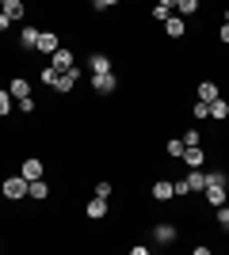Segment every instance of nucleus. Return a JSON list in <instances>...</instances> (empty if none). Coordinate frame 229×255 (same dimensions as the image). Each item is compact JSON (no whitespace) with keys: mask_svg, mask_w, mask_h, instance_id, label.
I'll use <instances>...</instances> for the list:
<instances>
[{"mask_svg":"<svg viewBox=\"0 0 229 255\" xmlns=\"http://www.w3.org/2000/svg\"><path fill=\"white\" fill-rule=\"evenodd\" d=\"M195 11H199V0H180V4H176V15H184V19L195 15Z\"/></svg>","mask_w":229,"mask_h":255,"instance_id":"obj_21","label":"nucleus"},{"mask_svg":"<svg viewBox=\"0 0 229 255\" xmlns=\"http://www.w3.org/2000/svg\"><path fill=\"white\" fill-rule=\"evenodd\" d=\"M111 69H115V65H111L107 53H92V57H88V73H111Z\"/></svg>","mask_w":229,"mask_h":255,"instance_id":"obj_11","label":"nucleus"},{"mask_svg":"<svg viewBox=\"0 0 229 255\" xmlns=\"http://www.w3.org/2000/svg\"><path fill=\"white\" fill-rule=\"evenodd\" d=\"M38 34H42L38 27H23L19 31V46L23 50H34V46H38Z\"/></svg>","mask_w":229,"mask_h":255,"instance_id":"obj_14","label":"nucleus"},{"mask_svg":"<svg viewBox=\"0 0 229 255\" xmlns=\"http://www.w3.org/2000/svg\"><path fill=\"white\" fill-rule=\"evenodd\" d=\"M0 191H4V198H8V202H19L23 194H27V179H23V175H8Z\"/></svg>","mask_w":229,"mask_h":255,"instance_id":"obj_2","label":"nucleus"},{"mask_svg":"<svg viewBox=\"0 0 229 255\" xmlns=\"http://www.w3.org/2000/svg\"><path fill=\"white\" fill-rule=\"evenodd\" d=\"M187 187H191L195 194H203V191H207V171H203V168H191V171H187Z\"/></svg>","mask_w":229,"mask_h":255,"instance_id":"obj_12","label":"nucleus"},{"mask_svg":"<svg viewBox=\"0 0 229 255\" xmlns=\"http://www.w3.org/2000/svg\"><path fill=\"white\" fill-rule=\"evenodd\" d=\"M8 92H11V99H23V96H31V84H27L23 76H15V80L8 84Z\"/></svg>","mask_w":229,"mask_h":255,"instance_id":"obj_18","label":"nucleus"},{"mask_svg":"<svg viewBox=\"0 0 229 255\" xmlns=\"http://www.w3.org/2000/svg\"><path fill=\"white\" fill-rule=\"evenodd\" d=\"M0 8H4V0H0Z\"/></svg>","mask_w":229,"mask_h":255,"instance_id":"obj_38","label":"nucleus"},{"mask_svg":"<svg viewBox=\"0 0 229 255\" xmlns=\"http://www.w3.org/2000/svg\"><path fill=\"white\" fill-rule=\"evenodd\" d=\"M19 175L27 183H31V179H42V160H38V156H27V160H23V168H19Z\"/></svg>","mask_w":229,"mask_h":255,"instance_id":"obj_9","label":"nucleus"},{"mask_svg":"<svg viewBox=\"0 0 229 255\" xmlns=\"http://www.w3.org/2000/svg\"><path fill=\"white\" fill-rule=\"evenodd\" d=\"M27 194H31V198H46V194H50V187H46L42 179H31V183H27Z\"/></svg>","mask_w":229,"mask_h":255,"instance_id":"obj_20","label":"nucleus"},{"mask_svg":"<svg viewBox=\"0 0 229 255\" xmlns=\"http://www.w3.org/2000/svg\"><path fill=\"white\" fill-rule=\"evenodd\" d=\"M76 80H80V69H69V73H57V80H54V92H73L76 88Z\"/></svg>","mask_w":229,"mask_h":255,"instance_id":"obj_6","label":"nucleus"},{"mask_svg":"<svg viewBox=\"0 0 229 255\" xmlns=\"http://www.w3.org/2000/svg\"><path fill=\"white\" fill-rule=\"evenodd\" d=\"M203 194H207V202L214 206V210H218V206H226V202H229V194H226V187H207V191H203Z\"/></svg>","mask_w":229,"mask_h":255,"instance_id":"obj_15","label":"nucleus"},{"mask_svg":"<svg viewBox=\"0 0 229 255\" xmlns=\"http://www.w3.org/2000/svg\"><path fill=\"white\" fill-rule=\"evenodd\" d=\"M38 53H46V57H54V50H61V42H57V31H42L38 34V46H34Z\"/></svg>","mask_w":229,"mask_h":255,"instance_id":"obj_5","label":"nucleus"},{"mask_svg":"<svg viewBox=\"0 0 229 255\" xmlns=\"http://www.w3.org/2000/svg\"><path fill=\"white\" fill-rule=\"evenodd\" d=\"M218 225L229 233V202H226V206H218Z\"/></svg>","mask_w":229,"mask_h":255,"instance_id":"obj_26","label":"nucleus"},{"mask_svg":"<svg viewBox=\"0 0 229 255\" xmlns=\"http://www.w3.org/2000/svg\"><path fill=\"white\" fill-rule=\"evenodd\" d=\"M176 236H180V233H176V225H157V229H153V240H157V244H172V240H176Z\"/></svg>","mask_w":229,"mask_h":255,"instance_id":"obj_13","label":"nucleus"},{"mask_svg":"<svg viewBox=\"0 0 229 255\" xmlns=\"http://www.w3.org/2000/svg\"><path fill=\"white\" fill-rule=\"evenodd\" d=\"M218 38H222V42H229V23H222V31H218Z\"/></svg>","mask_w":229,"mask_h":255,"instance_id":"obj_34","label":"nucleus"},{"mask_svg":"<svg viewBox=\"0 0 229 255\" xmlns=\"http://www.w3.org/2000/svg\"><path fill=\"white\" fill-rule=\"evenodd\" d=\"M187 164V168H203L207 164V149L203 145H184V156H180Z\"/></svg>","mask_w":229,"mask_h":255,"instance_id":"obj_3","label":"nucleus"},{"mask_svg":"<svg viewBox=\"0 0 229 255\" xmlns=\"http://www.w3.org/2000/svg\"><path fill=\"white\" fill-rule=\"evenodd\" d=\"M218 96H222V92H218L214 80H203V84H199V99H203V103H214Z\"/></svg>","mask_w":229,"mask_h":255,"instance_id":"obj_16","label":"nucleus"},{"mask_svg":"<svg viewBox=\"0 0 229 255\" xmlns=\"http://www.w3.org/2000/svg\"><path fill=\"white\" fill-rule=\"evenodd\" d=\"M96 194L99 198H111V183H96Z\"/></svg>","mask_w":229,"mask_h":255,"instance_id":"obj_32","label":"nucleus"},{"mask_svg":"<svg viewBox=\"0 0 229 255\" xmlns=\"http://www.w3.org/2000/svg\"><path fill=\"white\" fill-rule=\"evenodd\" d=\"M161 4H168V8H172V11H176V4H180V0H161Z\"/></svg>","mask_w":229,"mask_h":255,"instance_id":"obj_35","label":"nucleus"},{"mask_svg":"<svg viewBox=\"0 0 229 255\" xmlns=\"http://www.w3.org/2000/svg\"><path fill=\"white\" fill-rule=\"evenodd\" d=\"M88 4H96V0H88Z\"/></svg>","mask_w":229,"mask_h":255,"instance_id":"obj_37","label":"nucleus"},{"mask_svg":"<svg viewBox=\"0 0 229 255\" xmlns=\"http://www.w3.org/2000/svg\"><path fill=\"white\" fill-rule=\"evenodd\" d=\"M92 88H96L99 96L119 92V76H115V69H111V73H92Z\"/></svg>","mask_w":229,"mask_h":255,"instance_id":"obj_1","label":"nucleus"},{"mask_svg":"<svg viewBox=\"0 0 229 255\" xmlns=\"http://www.w3.org/2000/svg\"><path fill=\"white\" fill-rule=\"evenodd\" d=\"M84 217H88V221H103V217H107V198H99V194H96V198L84 206Z\"/></svg>","mask_w":229,"mask_h":255,"instance_id":"obj_8","label":"nucleus"},{"mask_svg":"<svg viewBox=\"0 0 229 255\" xmlns=\"http://www.w3.org/2000/svg\"><path fill=\"white\" fill-rule=\"evenodd\" d=\"M210 118H214V122H222V118H229V103H226V99H214V103H210Z\"/></svg>","mask_w":229,"mask_h":255,"instance_id":"obj_19","label":"nucleus"},{"mask_svg":"<svg viewBox=\"0 0 229 255\" xmlns=\"http://www.w3.org/2000/svg\"><path fill=\"white\" fill-rule=\"evenodd\" d=\"M164 152L180 160V156H184V137H172V141H168V149H164Z\"/></svg>","mask_w":229,"mask_h":255,"instance_id":"obj_23","label":"nucleus"},{"mask_svg":"<svg viewBox=\"0 0 229 255\" xmlns=\"http://www.w3.org/2000/svg\"><path fill=\"white\" fill-rule=\"evenodd\" d=\"M50 65H54L57 73H69V69H76V57H73V50H54V57H50Z\"/></svg>","mask_w":229,"mask_h":255,"instance_id":"obj_4","label":"nucleus"},{"mask_svg":"<svg viewBox=\"0 0 229 255\" xmlns=\"http://www.w3.org/2000/svg\"><path fill=\"white\" fill-rule=\"evenodd\" d=\"M11 111V92H0V118Z\"/></svg>","mask_w":229,"mask_h":255,"instance_id":"obj_29","label":"nucleus"},{"mask_svg":"<svg viewBox=\"0 0 229 255\" xmlns=\"http://www.w3.org/2000/svg\"><path fill=\"white\" fill-rule=\"evenodd\" d=\"M207 187H226V171H207Z\"/></svg>","mask_w":229,"mask_h":255,"instance_id":"obj_24","label":"nucleus"},{"mask_svg":"<svg viewBox=\"0 0 229 255\" xmlns=\"http://www.w3.org/2000/svg\"><path fill=\"white\" fill-rule=\"evenodd\" d=\"M115 4H119V0H96L92 8H99V11H103V8H115Z\"/></svg>","mask_w":229,"mask_h":255,"instance_id":"obj_33","label":"nucleus"},{"mask_svg":"<svg viewBox=\"0 0 229 255\" xmlns=\"http://www.w3.org/2000/svg\"><path fill=\"white\" fill-rule=\"evenodd\" d=\"M226 23H229V8H226Z\"/></svg>","mask_w":229,"mask_h":255,"instance_id":"obj_36","label":"nucleus"},{"mask_svg":"<svg viewBox=\"0 0 229 255\" xmlns=\"http://www.w3.org/2000/svg\"><path fill=\"white\" fill-rule=\"evenodd\" d=\"M19 111H23V115H34V99L23 96V99H19Z\"/></svg>","mask_w":229,"mask_h":255,"instance_id":"obj_31","label":"nucleus"},{"mask_svg":"<svg viewBox=\"0 0 229 255\" xmlns=\"http://www.w3.org/2000/svg\"><path fill=\"white\" fill-rule=\"evenodd\" d=\"M149 194H153V202H168V198H176V191H172V179H157Z\"/></svg>","mask_w":229,"mask_h":255,"instance_id":"obj_10","label":"nucleus"},{"mask_svg":"<svg viewBox=\"0 0 229 255\" xmlns=\"http://www.w3.org/2000/svg\"><path fill=\"white\" fill-rule=\"evenodd\" d=\"M168 15H172V8L157 0V4H153V19H157V23H164V19H168Z\"/></svg>","mask_w":229,"mask_h":255,"instance_id":"obj_22","label":"nucleus"},{"mask_svg":"<svg viewBox=\"0 0 229 255\" xmlns=\"http://www.w3.org/2000/svg\"><path fill=\"white\" fill-rule=\"evenodd\" d=\"M184 145H203V133H199V129H187V133H184Z\"/></svg>","mask_w":229,"mask_h":255,"instance_id":"obj_28","label":"nucleus"},{"mask_svg":"<svg viewBox=\"0 0 229 255\" xmlns=\"http://www.w3.org/2000/svg\"><path fill=\"white\" fill-rule=\"evenodd\" d=\"M164 34H168V38H184L187 34V23H184V15H168V19H164Z\"/></svg>","mask_w":229,"mask_h":255,"instance_id":"obj_7","label":"nucleus"},{"mask_svg":"<svg viewBox=\"0 0 229 255\" xmlns=\"http://www.w3.org/2000/svg\"><path fill=\"white\" fill-rule=\"evenodd\" d=\"M191 115H195L199 122H207V118H210V103H203V99H199V103H195V111H191Z\"/></svg>","mask_w":229,"mask_h":255,"instance_id":"obj_25","label":"nucleus"},{"mask_svg":"<svg viewBox=\"0 0 229 255\" xmlns=\"http://www.w3.org/2000/svg\"><path fill=\"white\" fill-rule=\"evenodd\" d=\"M0 11H4L11 23H19L23 19V0H4V8H0Z\"/></svg>","mask_w":229,"mask_h":255,"instance_id":"obj_17","label":"nucleus"},{"mask_svg":"<svg viewBox=\"0 0 229 255\" xmlns=\"http://www.w3.org/2000/svg\"><path fill=\"white\" fill-rule=\"evenodd\" d=\"M172 191H176V198H184V194H191V187H187V179H176Z\"/></svg>","mask_w":229,"mask_h":255,"instance_id":"obj_30","label":"nucleus"},{"mask_svg":"<svg viewBox=\"0 0 229 255\" xmlns=\"http://www.w3.org/2000/svg\"><path fill=\"white\" fill-rule=\"evenodd\" d=\"M54 80H57V69H54V65H46V69H42V84L54 88Z\"/></svg>","mask_w":229,"mask_h":255,"instance_id":"obj_27","label":"nucleus"}]
</instances>
